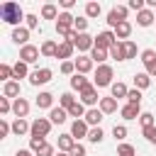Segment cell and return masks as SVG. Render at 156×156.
<instances>
[{"label": "cell", "instance_id": "cell-1", "mask_svg": "<svg viewBox=\"0 0 156 156\" xmlns=\"http://www.w3.org/2000/svg\"><path fill=\"white\" fill-rule=\"evenodd\" d=\"M0 20H2L5 24H12V27H17L22 20H27V15L22 12V7H20L17 2L7 0V2H2V5H0Z\"/></svg>", "mask_w": 156, "mask_h": 156}, {"label": "cell", "instance_id": "cell-2", "mask_svg": "<svg viewBox=\"0 0 156 156\" xmlns=\"http://www.w3.org/2000/svg\"><path fill=\"white\" fill-rule=\"evenodd\" d=\"M66 39H68V41H71V44H73L78 51H93V46H95V39H93L88 32H85V34H78V32L73 29V32H71Z\"/></svg>", "mask_w": 156, "mask_h": 156}, {"label": "cell", "instance_id": "cell-3", "mask_svg": "<svg viewBox=\"0 0 156 156\" xmlns=\"http://www.w3.org/2000/svg\"><path fill=\"white\" fill-rule=\"evenodd\" d=\"M49 132H51V119H49V117H37V119L32 122L29 136H34V139H46Z\"/></svg>", "mask_w": 156, "mask_h": 156}, {"label": "cell", "instance_id": "cell-4", "mask_svg": "<svg viewBox=\"0 0 156 156\" xmlns=\"http://www.w3.org/2000/svg\"><path fill=\"white\" fill-rule=\"evenodd\" d=\"M112 76H115V71H112V66H107V63H102V66H98L95 68V88H107V85H112Z\"/></svg>", "mask_w": 156, "mask_h": 156}, {"label": "cell", "instance_id": "cell-5", "mask_svg": "<svg viewBox=\"0 0 156 156\" xmlns=\"http://www.w3.org/2000/svg\"><path fill=\"white\" fill-rule=\"evenodd\" d=\"M73 22H76V17L71 12H61L58 20H56V34L58 37H68L73 32Z\"/></svg>", "mask_w": 156, "mask_h": 156}, {"label": "cell", "instance_id": "cell-6", "mask_svg": "<svg viewBox=\"0 0 156 156\" xmlns=\"http://www.w3.org/2000/svg\"><path fill=\"white\" fill-rule=\"evenodd\" d=\"M127 12H129V7H124V5H117V7H112V10L107 12V24L115 29L117 24L127 22Z\"/></svg>", "mask_w": 156, "mask_h": 156}, {"label": "cell", "instance_id": "cell-7", "mask_svg": "<svg viewBox=\"0 0 156 156\" xmlns=\"http://www.w3.org/2000/svg\"><path fill=\"white\" fill-rule=\"evenodd\" d=\"M78 98H80V102H83V105H88V107H95V105H100V100H102V98L98 95V90H95V85H93V83H90L85 90H80V95H78Z\"/></svg>", "mask_w": 156, "mask_h": 156}, {"label": "cell", "instance_id": "cell-8", "mask_svg": "<svg viewBox=\"0 0 156 156\" xmlns=\"http://www.w3.org/2000/svg\"><path fill=\"white\" fill-rule=\"evenodd\" d=\"M117 44V37H115V32H110V29H105V32H100L98 37H95V46H100V49H112Z\"/></svg>", "mask_w": 156, "mask_h": 156}, {"label": "cell", "instance_id": "cell-9", "mask_svg": "<svg viewBox=\"0 0 156 156\" xmlns=\"http://www.w3.org/2000/svg\"><path fill=\"white\" fill-rule=\"evenodd\" d=\"M51 78H54V71H51V68H37V71H32L29 83H32V85H44V83H49Z\"/></svg>", "mask_w": 156, "mask_h": 156}, {"label": "cell", "instance_id": "cell-10", "mask_svg": "<svg viewBox=\"0 0 156 156\" xmlns=\"http://www.w3.org/2000/svg\"><path fill=\"white\" fill-rule=\"evenodd\" d=\"M88 132H90V127H88V122L85 119H73V124H71V136L78 141V139H88Z\"/></svg>", "mask_w": 156, "mask_h": 156}, {"label": "cell", "instance_id": "cell-11", "mask_svg": "<svg viewBox=\"0 0 156 156\" xmlns=\"http://www.w3.org/2000/svg\"><path fill=\"white\" fill-rule=\"evenodd\" d=\"M39 54H41V49H37L34 44H27V46L20 49V61H24V63H34V61L39 58Z\"/></svg>", "mask_w": 156, "mask_h": 156}, {"label": "cell", "instance_id": "cell-12", "mask_svg": "<svg viewBox=\"0 0 156 156\" xmlns=\"http://www.w3.org/2000/svg\"><path fill=\"white\" fill-rule=\"evenodd\" d=\"M73 63H76V73H80V76L90 73V71H93V66H95V61H93L90 56H78Z\"/></svg>", "mask_w": 156, "mask_h": 156}, {"label": "cell", "instance_id": "cell-13", "mask_svg": "<svg viewBox=\"0 0 156 156\" xmlns=\"http://www.w3.org/2000/svg\"><path fill=\"white\" fill-rule=\"evenodd\" d=\"M10 39H12L15 44H20V46H27V41H29V29H27V27H15L12 34H10Z\"/></svg>", "mask_w": 156, "mask_h": 156}, {"label": "cell", "instance_id": "cell-14", "mask_svg": "<svg viewBox=\"0 0 156 156\" xmlns=\"http://www.w3.org/2000/svg\"><path fill=\"white\" fill-rule=\"evenodd\" d=\"M12 112H15L17 119H24V117L29 115V102H27L24 98H17V100L12 102Z\"/></svg>", "mask_w": 156, "mask_h": 156}, {"label": "cell", "instance_id": "cell-15", "mask_svg": "<svg viewBox=\"0 0 156 156\" xmlns=\"http://www.w3.org/2000/svg\"><path fill=\"white\" fill-rule=\"evenodd\" d=\"M102 115H105V112H102L100 107H90V110L85 112V117H83V119L88 122V127H100V122H102Z\"/></svg>", "mask_w": 156, "mask_h": 156}, {"label": "cell", "instance_id": "cell-16", "mask_svg": "<svg viewBox=\"0 0 156 156\" xmlns=\"http://www.w3.org/2000/svg\"><path fill=\"white\" fill-rule=\"evenodd\" d=\"M49 119H51V124H63L68 119V110H63L61 105L58 107H51L49 110Z\"/></svg>", "mask_w": 156, "mask_h": 156}, {"label": "cell", "instance_id": "cell-17", "mask_svg": "<svg viewBox=\"0 0 156 156\" xmlns=\"http://www.w3.org/2000/svg\"><path fill=\"white\" fill-rule=\"evenodd\" d=\"M73 49H76V46H73L68 39H63V41L58 44V54H56V58H63V61H68V58L73 56Z\"/></svg>", "mask_w": 156, "mask_h": 156}, {"label": "cell", "instance_id": "cell-18", "mask_svg": "<svg viewBox=\"0 0 156 156\" xmlns=\"http://www.w3.org/2000/svg\"><path fill=\"white\" fill-rule=\"evenodd\" d=\"M56 54H58V44L51 41V39H46V41L41 44V56H46V58H56Z\"/></svg>", "mask_w": 156, "mask_h": 156}, {"label": "cell", "instance_id": "cell-19", "mask_svg": "<svg viewBox=\"0 0 156 156\" xmlns=\"http://www.w3.org/2000/svg\"><path fill=\"white\" fill-rule=\"evenodd\" d=\"M51 105H54V95H51V93L44 90V93L37 95V107H39V110H51Z\"/></svg>", "mask_w": 156, "mask_h": 156}, {"label": "cell", "instance_id": "cell-20", "mask_svg": "<svg viewBox=\"0 0 156 156\" xmlns=\"http://www.w3.org/2000/svg\"><path fill=\"white\" fill-rule=\"evenodd\" d=\"M76 144H78V141H76L71 134H61V136H58V151H66V154H71V149H73Z\"/></svg>", "mask_w": 156, "mask_h": 156}, {"label": "cell", "instance_id": "cell-21", "mask_svg": "<svg viewBox=\"0 0 156 156\" xmlns=\"http://www.w3.org/2000/svg\"><path fill=\"white\" fill-rule=\"evenodd\" d=\"M136 24H139V27H151V24H154V12H151V10L136 12Z\"/></svg>", "mask_w": 156, "mask_h": 156}, {"label": "cell", "instance_id": "cell-22", "mask_svg": "<svg viewBox=\"0 0 156 156\" xmlns=\"http://www.w3.org/2000/svg\"><path fill=\"white\" fill-rule=\"evenodd\" d=\"M129 34H132V24H129V22H122V24L115 27V37H117V41H127Z\"/></svg>", "mask_w": 156, "mask_h": 156}, {"label": "cell", "instance_id": "cell-23", "mask_svg": "<svg viewBox=\"0 0 156 156\" xmlns=\"http://www.w3.org/2000/svg\"><path fill=\"white\" fill-rule=\"evenodd\" d=\"M12 71H15V80L29 78V76H32V73H29V63H24V61H17V63L12 66Z\"/></svg>", "mask_w": 156, "mask_h": 156}, {"label": "cell", "instance_id": "cell-24", "mask_svg": "<svg viewBox=\"0 0 156 156\" xmlns=\"http://www.w3.org/2000/svg\"><path fill=\"white\" fill-rule=\"evenodd\" d=\"M2 95L5 98H20V80H10V83H5V88H2Z\"/></svg>", "mask_w": 156, "mask_h": 156}, {"label": "cell", "instance_id": "cell-25", "mask_svg": "<svg viewBox=\"0 0 156 156\" xmlns=\"http://www.w3.org/2000/svg\"><path fill=\"white\" fill-rule=\"evenodd\" d=\"M119 112H122L124 119H139V115H141V112H139V105H132V102H127Z\"/></svg>", "mask_w": 156, "mask_h": 156}, {"label": "cell", "instance_id": "cell-26", "mask_svg": "<svg viewBox=\"0 0 156 156\" xmlns=\"http://www.w3.org/2000/svg\"><path fill=\"white\" fill-rule=\"evenodd\" d=\"M29 129H32V124H29L27 119H15V122H12V134H15V136H22V134H27Z\"/></svg>", "mask_w": 156, "mask_h": 156}, {"label": "cell", "instance_id": "cell-27", "mask_svg": "<svg viewBox=\"0 0 156 156\" xmlns=\"http://www.w3.org/2000/svg\"><path fill=\"white\" fill-rule=\"evenodd\" d=\"M107 56H110V51H107V49H100V46H93V51H90V58H93L95 63H100V66L107 61Z\"/></svg>", "mask_w": 156, "mask_h": 156}, {"label": "cell", "instance_id": "cell-28", "mask_svg": "<svg viewBox=\"0 0 156 156\" xmlns=\"http://www.w3.org/2000/svg\"><path fill=\"white\" fill-rule=\"evenodd\" d=\"M88 85H90V83H88V78H85V76H80V73L71 76V88H73V90H78V93H80V90H85Z\"/></svg>", "mask_w": 156, "mask_h": 156}, {"label": "cell", "instance_id": "cell-29", "mask_svg": "<svg viewBox=\"0 0 156 156\" xmlns=\"http://www.w3.org/2000/svg\"><path fill=\"white\" fill-rule=\"evenodd\" d=\"M149 85H151V76H149L146 71H144V73H136V76H134V88H139V90H146Z\"/></svg>", "mask_w": 156, "mask_h": 156}, {"label": "cell", "instance_id": "cell-30", "mask_svg": "<svg viewBox=\"0 0 156 156\" xmlns=\"http://www.w3.org/2000/svg\"><path fill=\"white\" fill-rule=\"evenodd\" d=\"M127 93H129V88H127L124 83H119V80L110 85V95H112L115 100H117V98H127Z\"/></svg>", "mask_w": 156, "mask_h": 156}, {"label": "cell", "instance_id": "cell-31", "mask_svg": "<svg viewBox=\"0 0 156 156\" xmlns=\"http://www.w3.org/2000/svg\"><path fill=\"white\" fill-rule=\"evenodd\" d=\"M100 110L105 112V115H112V112H117V100L110 95V98H102L100 100Z\"/></svg>", "mask_w": 156, "mask_h": 156}, {"label": "cell", "instance_id": "cell-32", "mask_svg": "<svg viewBox=\"0 0 156 156\" xmlns=\"http://www.w3.org/2000/svg\"><path fill=\"white\" fill-rule=\"evenodd\" d=\"M58 15H61V12H58L56 5H51V2L41 7V17H44V20H58Z\"/></svg>", "mask_w": 156, "mask_h": 156}, {"label": "cell", "instance_id": "cell-33", "mask_svg": "<svg viewBox=\"0 0 156 156\" xmlns=\"http://www.w3.org/2000/svg\"><path fill=\"white\" fill-rule=\"evenodd\" d=\"M110 56L115 61H124V41H117L112 49H110Z\"/></svg>", "mask_w": 156, "mask_h": 156}, {"label": "cell", "instance_id": "cell-34", "mask_svg": "<svg viewBox=\"0 0 156 156\" xmlns=\"http://www.w3.org/2000/svg\"><path fill=\"white\" fill-rule=\"evenodd\" d=\"M58 102H61V107H63V110H71V107L78 102V98H73V93H63V95L58 98Z\"/></svg>", "mask_w": 156, "mask_h": 156}, {"label": "cell", "instance_id": "cell-35", "mask_svg": "<svg viewBox=\"0 0 156 156\" xmlns=\"http://www.w3.org/2000/svg\"><path fill=\"white\" fill-rule=\"evenodd\" d=\"M85 112H88V110H85V105L78 100V102H76V105L68 110V117H76V119H80V117H85Z\"/></svg>", "mask_w": 156, "mask_h": 156}, {"label": "cell", "instance_id": "cell-36", "mask_svg": "<svg viewBox=\"0 0 156 156\" xmlns=\"http://www.w3.org/2000/svg\"><path fill=\"white\" fill-rule=\"evenodd\" d=\"M105 139V132L100 129V127H90V132H88V141H93V144H100Z\"/></svg>", "mask_w": 156, "mask_h": 156}, {"label": "cell", "instance_id": "cell-37", "mask_svg": "<svg viewBox=\"0 0 156 156\" xmlns=\"http://www.w3.org/2000/svg\"><path fill=\"white\" fill-rule=\"evenodd\" d=\"M0 78H2L5 83L15 80V71H12V66H7V63H0Z\"/></svg>", "mask_w": 156, "mask_h": 156}, {"label": "cell", "instance_id": "cell-38", "mask_svg": "<svg viewBox=\"0 0 156 156\" xmlns=\"http://www.w3.org/2000/svg\"><path fill=\"white\" fill-rule=\"evenodd\" d=\"M100 12H102L100 2H88L85 5V17H100Z\"/></svg>", "mask_w": 156, "mask_h": 156}, {"label": "cell", "instance_id": "cell-39", "mask_svg": "<svg viewBox=\"0 0 156 156\" xmlns=\"http://www.w3.org/2000/svg\"><path fill=\"white\" fill-rule=\"evenodd\" d=\"M134 56H136V44L127 39V41H124V61H129V58H134Z\"/></svg>", "mask_w": 156, "mask_h": 156}, {"label": "cell", "instance_id": "cell-40", "mask_svg": "<svg viewBox=\"0 0 156 156\" xmlns=\"http://www.w3.org/2000/svg\"><path fill=\"white\" fill-rule=\"evenodd\" d=\"M139 124H141V129L154 127V124H156V122H154V115H151V112H141V115H139Z\"/></svg>", "mask_w": 156, "mask_h": 156}, {"label": "cell", "instance_id": "cell-41", "mask_svg": "<svg viewBox=\"0 0 156 156\" xmlns=\"http://www.w3.org/2000/svg\"><path fill=\"white\" fill-rule=\"evenodd\" d=\"M73 29H76L78 34H85V29H88V17H76Z\"/></svg>", "mask_w": 156, "mask_h": 156}, {"label": "cell", "instance_id": "cell-42", "mask_svg": "<svg viewBox=\"0 0 156 156\" xmlns=\"http://www.w3.org/2000/svg\"><path fill=\"white\" fill-rule=\"evenodd\" d=\"M127 102H132V105H141V90H139V88L129 90V93H127Z\"/></svg>", "mask_w": 156, "mask_h": 156}, {"label": "cell", "instance_id": "cell-43", "mask_svg": "<svg viewBox=\"0 0 156 156\" xmlns=\"http://www.w3.org/2000/svg\"><path fill=\"white\" fill-rule=\"evenodd\" d=\"M112 136H115L117 141H122V139L127 136V127H124V124H115V127H112Z\"/></svg>", "mask_w": 156, "mask_h": 156}, {"label": "cell", "instance_id": "cell-44", "mask_svg": "<svg viewBox=\"0 0 156 156\" xmlns=\"http://www.w3.org/2000/svg\"><path fill=\"white\" fill-rule=\"evenodd\" d=\"M136 151H134V146L132 144H119L117 146V156H134Z\"/></svg>", "mask_w": 156, "mask_h": 156}, {"label": "cell", "instance_id": "cell-45", "mask_svg": "<svg viewBox=\"0 0 156 156\" xmlns=\"http://www.w3.org/2000/svg\"><path fill=\"white\" fill-rule=\"evenodd\" d=\"M61 73L76 76V63H73V61H61Z\"/></svg>", "mask_w": 156, "mask_h": 156}, {"label": "cell", "instance_id": "cell-46", "mask_svg": "<svg viewBox=\"0 0 156 156\" xmlns=\"http://www.w3.org/2000/svg\"><path fill=\"white\" fill-rule=\"evenodd\" d=\"M7 112H12V102H10V98H0V115H7Z\"/></svg>", "mask_w": 156, "mask_h": 156}, {"label": "cell", "instance_id": "cell-47", "mask_svg": "<svg viewBox=\"0 0 156 156\" xmlns=\"http://www.w3.org/2000/svg\"><path fill=\"white\" fill-rule=\"evenodd\" d=\"M141 134L146 136V141L156 144V124H154V127H146V129H141Z\"/></svg>", "mask_w": 156, "mask_h": 156}, {"label": "cell", "instance_id": "cell-48", "mask_svg": "<svg viewBox=\"0 0 156 156\" xmlns=\"http://www.w3.org/2000/svg\"><path fill=\"white\" fill-rule=\"evenodd\" d=\"M44 144H46V139H34V136H29V149H32L34 154H37V151H39Z\"/></svg>", "mask_w": 156, "mask_h": 156}, {"label": "cell", "instance_id": "cell-49", "mask_svg": "<svg viewBox=\"0 0 156 156\" xmlns=\"http://www.w3.org/2000/svg\"><path fill=\"white\" fill-rule=\"evenodd\" d=\"M154 58H156V51H154V49H144V51H141V61H144V66L151 63Z\"/></svg>", "mask_w": 156, "mask_h": 156}, {"label": "cell", "instance_id": "cell-50", "mask_svg": "<svg viewBox=\"0 0 156 156\" xmlns=\"http://www.w3.org/2000/svg\"><path fill=\"white\" fill-rule=\"evenodd\" d=\"M37 156H56V151H54V146H51V144H44V146L37 151Z\"/></svg>", "mask_w": 156, "mask_h": 156}, {"label": "cell", "instance_id": "cell-51", "mask_svg": "<svg viewBox=\"0 0 156 156\" xmlns=\"http://www.w3.org/2000/svg\"><path fill=\"white\" fill-rule=\"evenodd\" d=\"M10 132H12V124H7L5 119H0V139H5Z\"/></svg>", "mask_w": 156, "mask_h": 156}, {"label": "cell", "instance_id": "cell-52", "mask_svg": "<svg viewBox=\"0 0 156 156\" xmlns=\"http://www.w3.org/2000/svg\"><path fill=\"white\" fill-rule=\"evenodd\" d=\"M129 10H136V12H141V10H146L144 7V0H129V5H127Z\"/></svg>", "mask_w": 156, "mask_h": 156}, {"label": "cell", "instance_id": "cell-53", "mask_svg": "<svg viewBox=\"0 0 156 156\" xmlns=\"http://www.w3.org/2000/svg\"><path fill=\"white\" fill-rule=\"evenodd\" d=\"M24 22H27V29H34V27L39 24V17H37V15H27Z\"/></svg>", "mask_w": 156, "mask_h": 156}, {"label": "cell", "instance_id": "cell-54", "mask_svg": "<svg viewBox=\"0 0 156 156\" xmlns=\"http://www.w3.org/2000/svg\"><path fill=\"white\" fill-rule=\"evenodd\" d=\"M71 156H85V146H83V144H76V146L71 149Z\"/></svg>", "mask_w": 156, "mask_h": 156}, {"label": "cell", "instance_id": "cell-55", "mask_svg": "<svg viewBox=\"0 0 156 156\" xmlns=\"http://www.w3.org/2000/svg\"><path fill=\"white\" fill-rule=\"evenodd\" d=\"M146 73H149V76H151V78H154V76H156V58H154V61H151V63H146Z\"/></svg>", "mask_w": 156, "mask_h": 156}, {"label": "cell", "instance_id": "cell-56", "mask_svg": "<svg viewBox=\"0 0 156 156\" xmlns=\"http://www.w3.org/2000/svg\"><path fill=\"white\" fill-rule=\"evenodd\" d=\"M15 156H37V154H34L32 149H20V151H17Z\"/></svg>", "mask_w": 156, "mask_h": 156}, {"label": "cell", "instance_id": "cell-57", "mask_svg": "<svg viewBox=\"0 0 156 156\" xmlns=\"http://www.w3.org/2000/svg\"><path fill=\"white\" fill-rule=\"evenodd\" d=\"M61 7H63V12H68L73 7V0H61Z\"/></svg>", "mask_w": 156, "mask_h": 156}, {"label": "cell", "instance_id": "cell-58", "mask_svg": "<svg viewBox=\"0 0 156 156\" xmlns=\"http://www.w3.org/2000/svg\"><path fill=\"white\" fill-rule=\"evenodd\" d=\"M56 156H71V154H66V151H58V154H56Z\"/></svg>", "mask_w": 156, "mask_h": 156}]
</instances>
